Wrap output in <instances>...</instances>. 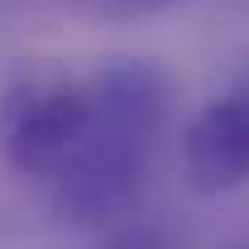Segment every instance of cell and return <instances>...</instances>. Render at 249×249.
<instances>
[{
    "label": "cell",
    "instance_id": "obj_1",
    "mask_svg": "<svg viewBox=\"0 0 249 249\" xmlns=\"http://www.w3.org/2000/svg\"><path fill=\"white\" fill-rule=\"evenodd\" d=\"M91 124L72 163L53 178V206L67 225H110L144 196L154 144L168 120V82L154 62L120 58L87 77Z\"/></svg>",
    "mask_w": 249,
    "mask_h": 249
},
{
    "label": "cell",
    "instance_id": "obj_2",
    "mask_svg": "<svg viewBox=\"0 0 249 249\" xmlns=\"http://www.w3.org/2000/svg\"><path fill=\"white\" fill-rule=\"evenodd\" d=\"M87 124H91L87 77L58 62H34L0 96V154L19 178L53 182L82 149Z\"/></svg>",
    "mask_w": 249,
    "mask_h": 249
},
{
    "label": "cell",
    "instance_id": "obj_3",
    "mask_svg": "<svg viewBox=\"0 0 249 249\" xmlns=\"http://www.w3.org/2000/svg\"><path fill=\"white\" fill-rule=\"evenodd\" d=\"M182 178L201 196L249 187V91L220 96L182 129Z\"/></svg>",
    "mask_w": 249,
    "mask_h": 249
},
{
    "label": "cell",
    "instance_id": "obj_4",
    "mask_svg": "<svg viewBox=\"0 0 249 249\" xmlns=\"http://www.w3.org/2000/svg\"><path fill=\"white\" fill-rule=\"evenodd\" d=\"M67 10L87 15V19H101V24H124V19H149V15H163L173 10L178 0H62Z\"/></svg>",
    "mask_w": 249,
    "mask_h": 249
},
{
    "label": "cell",
    "instance_id": "obj_5",
    "mask_svg": "<svg viewBox=\"0 0 249 249\" xmlns=\"http://www.w3.org/2000/svg\"><path fill=\"white\" fill-rule=\"evenodd\" d=\"M106 249H163V245H158L154 235H144V230H124V235H115Z\"/></svg>",
    "mask_w": 249,
    "mask_h": 249
}]
</instances>
